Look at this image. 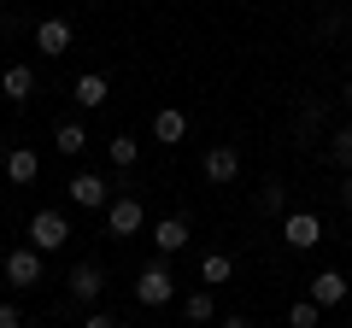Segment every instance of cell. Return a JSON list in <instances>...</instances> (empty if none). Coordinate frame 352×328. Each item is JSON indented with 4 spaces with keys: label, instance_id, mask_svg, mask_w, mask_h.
Masks as SVG:
<instances>
[{
    "label": "cell",
    "instance_id": "1",
    "mask_svg": "<svg viewBox=\"0 0 352 328\" xmlns=\"http://www.w3.org/2000/svg\"><path fill=\"white\" fill-rule=\"evenodd\" d=\"M65 240H71V223H65L59 211H36L30 217V246H36V253H59Z\"/></svg>",
    "mask_w": 352,
    "mask_h": 328
},
{
    "label": "cell",
    "instance_id": "2",
    "mask_svg": "<svg viewBox=\"0 0 352 328\" xmlns=\"http://www.w3.org/2000/svg\"><path fill=\"white\" fill-rule=\"evenodd\" d=\"M141 223H147V211H141V200H135V194H124V200H112V205H106V229H112V240L141 235Z\"/></svg>",
    "mask_w": 352,
    "mask_h": 328
},
{
    "label": "cell",
    "instance_id": "3",
    "mask_svg": "<svg viewBox=\"0 0 352 328\" xmlns=\"http://www.w3.org/2000/svg\"><path fill=\"white\" fill-rule=\"evenodd\" d=\"M282 240H288L294 253H311L317 240H323V223H317L311 211H288L282 217Z\"/></svg>",
    "mask_w": 352,
    "mask_h": 328
},
{
    "label": "cell",
    "instance_id": "4",
    "mask_svg": "<svg viewBox=\"0 0 352 328\" xmlns=\"http://www.w3.org/2000/svg\"><path fill=\"white\" fill-rule=\"evenodd\" d=\"M135 299H141V305H170V299H176L170 270H164V264H147V270H141V281H135Z\"/></svg>",
    "mask_w": 352,
    "mask_h": 328
},
{
    "label": "cell",
    "instance_id": "5",
    "mask_svg": "<svg viewBox=\"0 0 352 328\" xmlns=\"http://www.w3.org/2000/svg\"><path fill=\"white\" fill-rule=\"evenodd\" d=\"M6 281H12V288H36L41 281V253L36 246H12V253H6Z\"/></svg>",
    "mask_w": 352,
    "mask_h": 328
},
{
    "label": "cell",
    "instance_id": "6",
    "mask_svg": "<svg viewBox=\"0 0 352 328\" xmlns=\"http://www.w3.org/2000/svg\"><path fill=\"white\" fill-rule=\"evenodd\" d=\"M36 47L53 53V59L71 53V24H65V18H41V24H36Z\"/></svg>",
    "mask_w": 352,
    "mask_h": 328
},
{
    "label": "cell",
    "instance_id": "7",
    "mask_svg": "<svg viewBox=\"0 0 352 328\" xmlns=\"http://www.w3.org/2000/svg\"><path fill=\"white\" fill-rule=\"evenodd\" d=\"M71 200H76V205H88V211H106V176H94V170L71 176Z\"/></svg>",
    "mask_w": 352,
    "mask_h": 328
},
{
    "label": "cell",
    "instance_id": "8",
    "mask_svg": "<svg viewBox=\"0 0 352 328\" xmlns=\"http://www.w3.org/2000/svg\"><path fill=\"white\" fill-rule=\"evenodd\" d=\"M0 94H6L12 106H24L30 94H36V71H30V65H6V76H0Z\"/></svg>",
    "mask_w": 352,
    "mask_h": 328
},
{
    "label": "cell",
    "instance_id": "9",
    "mask_svg": "<svg viewBox=\"0 0 352 328\" xmlns=\"http://www.w3.org/2000/svg\"><path fill=\"white\" fill-rule=\"evenodd\" d=\"M235 176H241L235 147H212V152H206V182H217V188H223V182H235Z\"/></svg>",
    "mask_w": 352,
    "mask_h": 328
},
{
    "label": "cell",
    "instance_id": "10",
    "mask_svg": "<svg viewBox=\"0 0 352 328\" xmlns=\"http://www.w3.org/2000/svg\"><path fill=\"white\" fill-rule=\"evenodd\" d=\"M65 281H71V299H82V305H94V299H100V288H106V276L94 264H76Z\"/></svg>",
    "mask_w": 352,
    "mask_h": 328
},
{
    "label": "cell",
    "instance_id": "11",
    "mask_svg": "<svg viewBox=\"0 0 352 328\" xmlns=\"http://www.w3.org/2000/svg\"><path fill=\"white\" fill-rule=\"evenodd\" d=\"M153 246H159V253H182V246H188V223H182V217H159V223H153Z\"/></svg>",
    "mask_w": 352,
    "mask_h": 328
},
{
    "label": "cell",
    "instance_id": "12",
    "mask_svg": "<svg viewBox=\"0 0 352 328\" xmlns=\"http://www.w3.org/2000/svg\"><path fill=\"white\" fill-rule=\"evenodd\" d=\"M346 299V276L340 270H317L311 276V305H340Z\"/></svg>",
    "mask_w": 352,
    "mask_h": 328
},
{
    "label": "cell",
    "instance_id": "13",
    "mask_svg": "<svg viewBox=\"0 0 352 328\" xmlns=\"http://www.w3.org/2000/svg\"><path fill=\"white\" fill-rule=\"evenodd\" d=\"M182 135H188V117L176 112V106H164V112L153 117V141H164V147H176Z\"/></svg>",
    "mask_w": 352,
    "mask_h": 328
},
{
    "label": "cell",
    "instance_id": "14",
    "mask_svg": "<svg viewBox=\"0 0 352 328\" xmlns=\"http://www.w3.org/2000/svg\"><path fill=\"white\" fill-rule=\"evenodd\" d=\"M36 170H41V159H36L30 147H12V152H6V176H12L18 188H24V182H36Z\"/></svg>",
    "mask_w": 352,
    "mask_h": 328
},
{
    "label": "cell",
    "instance_id": "15",
    "mask_svg": "<svg viewBox=\"0 0 352 328\" xmlns=\"http://www.w3.org/2000/svg\"><path fill=\"white\" fill-rule=\"evenodd\" d=\"M71 100L76 106H88V112H94V106H106V76H76V89H71Z\"/></svg>",
    "mask_w": 352,
    "mask_h": 328
},
{
    "label": "cell",
    "instance_id": "16",
    "mask_svg": "<svg viewBox=\"0 0 352 328\" xmlns=\"http://www.w3.org/2000/svg\"><path fill=\"white\" fill-rule=\"evenodd\" d=\"M106 152H112L118 170H129V164L141 159V141H135V135H112V141H106Z\"/></svg>",
    "mask_w": 352,
    "mask_h": 328
},
{
    "label": "cell",
    "instance_id": "17",
    "mask_svg": "<svg viewBox=\"0 0 352 328\" xmlns=\"http://www.w3.org/2000/svg\"><path fill=\"white\" fill-rule=\"evenodd\" d=\"M182 311H188V323H212V316H217V299H212V293H188V299H182Z\"/></svg>",
    "mask_w": 352,
    "mask_h": 328
},
{
    "label": "cell",
    "instance_id": "18",
    "mask_svg": "<svg viewBox=\"0 0 352 328\" xmlns=\"http://www.w3.org/2000/svg\"><path fill=\"white\" fill-rule=\"evenodd\" d=\"M53 141H59V152H65V159H71V152H82V147H88L82 124H59V129H53Z\"/></svg>",
    "mask_w": 352,
    "mask_h": 328
},
{
    "label": "cell",
    "instance_id": "19",
    "mask_svg": "<svg viewBox=\"0 0 352 328\" xmlns=\"http://www.w3.org/2000/svg\"><path fill=\"white\" fill-rule=\"evenodd\" d=\"M329 159H335L340 170H352V124L335 129V141H329Z\"/></svg>",
    "mask_w": 352,
    "mask_h": 328
},
{
    "label": "cell",
    "instance_id": "20",
    "mask_svg": "<svg viewBox=\"0 0 352 328\" xmlns=\"http://www.w3.org/2000/svg\"><path fill=\"white\" fill-rule=\"evenodd\" d=\"M317 311H323V305H311V299H294V305H288V328H317Z\"/></svg>",
    "mask_w": 352,
    "mask_h": 328
},
{
    "label": "cell",
    "instance_id": "21",
    "mask_svg": "<svg viewBox=\"0 0 352 328\" xmlns=\"http://www.w3.org/2000/svg\"><path fill=\"white\" fill-rule=\"evenodd\" d=\"M200 276H206V281H229V276H235V264H229L223 253H206V264H200Z\"/></svg>",
    "mask_w": 352,
    "mask_h": 328
},
{
    "label": "cell",
    "instance_id": "22",
    "mask_svg": "<svg viewBox=\"0 0 352 328\" xmlns=\"http://www.w3.org/2000/svg\"><path fill=\"white\" fill-rule=\"evenodd\" d=\"M258 205H264V211H282V182H264V188H258Z\"/></svg>",
    "mask_w": 352,
    "mask_h": 328
},
{
    "label": "cell",
    "instance_id": "23",
    "mask_svg": "<svg viewBox=\"0 0 352 328\" xmlns=\"http://www.w3.org/2000/svg\"><path fill=\"white\" fill-rule=\"evenodd\" d=\"M82 328H118V316H112V311H94V316H88Z\"/></svg>",
    "mask_w": 352,
    "mask_h": 328
},
{
    "label": "cell",
    "instance_id": "24",
    "mask_svg": "<svg viewBox=\"0 0 352 328\" xmlns=\"http://www.w3.org/2000/svg\"><path fill=\"white\" fill-rule=\"evenodd\" d=\"M0 328H24V316H18L12 305H0Z\"/></svg>",
    "mask_w": 352,
    "mask_h": 328
},
{
    "label": "cell",
    "instance_id": "25",
    "mask_svg": "<svg viewBox=\"0 0 352 328\" xmlns=\"http://www.w3.org/2000/svg\"><path fill=\"white\" fill-rule=\"evenodd\" d=\"M340 205H352V170H346V182H340Z\"/></svg>",
    "mask_w": 352,
    "mask_h": 328
},
{
    "label": "cell",
    "instance_id": "26",
    "mask_svg": "<svg viewBox=\"0 0 352 328\" xmlns=\"http://www.w3.org/2000/svg\"><path fill=\"white\" fill-rule=\"evenodd\" d=\"M223 328H252V323H247V316H223Z\"/></svg>",
    "mask_w": 352,
    "mask_h": 328
},
{
    "label": "cell",
    "instance_id": "27",
    "mask_svg": "<svg viewBox=\"0 0 352 328\" xmlns=\"http://www.w3.org/2000/svg\"><path fill=\"white\" fill-rule=\"evenodd\" d=\"M340 100H346V106H352V82H346V89H340Z\"/></svg>",
    "mask_w": 352,
    "mask_h": 328
}]
</instances>
